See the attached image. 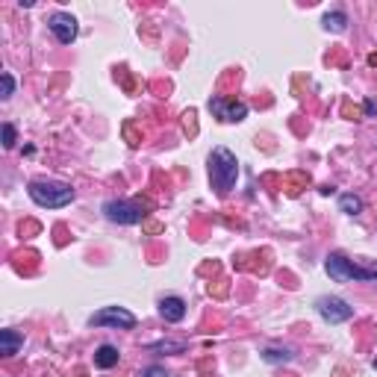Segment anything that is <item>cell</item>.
I'll use <instances>...</instances> for the list:
<instances>
[{
  "label": "cell",
  "mask_w": 377,
  "mask_h": 377,
  "mask_svg": "<svg viewBox=\"0 0 377 377\" xmlns=\"http://www.w3.org/2000/svg\"><path fill=\"white\" fill-rule=\"evenodd\" d=\"M145 209H151L148 201L136 197V201H106L104 204V215L109 218L112 224H138L145 218Z\"/></svg>",
  "instance_id": "cell-4"
},
{
  "label": "cell",
  "mask_w": 377,
  "mask_h": 377,
  "mask_svg": "<svg viewBox=\"0 0 377 377\" xmlns=\"http://www.w3.org/2000/svg\"><path fill=\"white\" fill-rule=\"evenodd\" d=\"M27 195L35 207H45V209H62L74 201V189L68 183H59V180H45V177H38V180H30L27 186Z\"/></svg>",
  "instance_id": "cell-1"
},
{
  "label": "cell",
  "mask_w": 377,
  "mask_h": 377,
  "mask_svg": "<svg viewBox=\"0 0 377 377\" xmlns=\"http://www.w3.org/2000/svg\"><path fill=\"white\" fill-rule=\"evenodd\" d=\"M118 360H121V351H118L115 345H101L94 351V366L97 368H112V366H118Z\"/></svg>",
  "instance_id": "cell-11"
},
{
  "label": "cell",
  "mask_w": 377,
  "mask_h": 377,
  "mask_svg": "<svg viewBox=\"0 0 377 377\" xmlns=\"http://www.w3.org/2000/svg\"><path fill=\"white\" fill-rule=\"evenodd\" d=\"M48 27H50V33L56 35V42L59 45H71L74 38H77V18L71 15V12H53L50 15V21H48Z\"/></svg>",
  "instance_id": "cell-8"
},
{
  "label": "cell",
  "mask_w": 377,
  "mask_h": 377,
  "mask_svg": "<svg viewBox=\"0 0 377 377\" xmlns=\"http://www.w3.org/2000/svg\"><path fill=\"white\" fill-rule=\"evenodd\" d=\"M339 209L345 215H360L363 212V197H356V195H339Z\"/></svg>",
  "instance_id": "cell-13"
},
{
  "label": "cell",
  "mask_w": 377,
  "mask_h": 377,
  "mask_svg": "<svg viewBox=\"0 0 377 377\" xmlns=\"http://www.w3.org/2000/svg\"><path fill=\"white\" fill-rule=\"evenodd\" d=\"M322 24H324L327 33H345V27H348V15H345L342 9L327 12V15L322 18Z\"/></svg>",
  "instance_id": "cell-12"
},
{
  "label": "cell",
  "mask_w": 377,
  "mask_h": 377,
  "mask_svg": "<svg viewBox=\"0 0 377 377\" xmlns=\"http://www.w3.org/2000/svg\"><path fill=\"white\" fill-rule=\"evenodd\" d=\"M4 148H6V151L15 148V127H12V124H4Z\"/></svg>",
  "instance_id": "cell-17"
},
{
  "label": "cell",
  "mask_w": 377,
  "mask_h": 377,
  "mask_svg": "<svg viewBox=\"0 0 377 377\" xmlns=\"http://www.w3.org/2000/svg\"><path fill=\"white\" fill-rule=\"evenodd\" d=\"M209 112L224 124H239L248 118V104L227 101V97H209Z\"/></svg>",
  "instance_id": "cell-7"
},
{
  "label": "cell",
  "mask_w": 377,
  "mask_h": 377,
  "mask_svg": "<svg viewBox=\"0 0 377 377\" xmlns=\"http://www.w3.org/2000/svg\"><path fill=\"white\" fill-rule=\"evenodd\" d=\"M263 360H266V363H292L295 354H292L289 348H266V351H263Z\"/></svg>",
  "instance_id": "cell-14"
},
{
  "label": "cell",
  "mask_w": 377,
  "mask_h": 377,
  "mask_svg": "<svg viewBox=\"0 0 377 377\" xmlns=\"http://www.w3.org/2000/svg\"><path fill=\"white\" fill-rule=\"evenodd\" d=\"M92 327H115V330H133L136 327V315L124 307H104L97 310L92 319H89Z\"/></svg>",
  "instance_id": "cell-5"
},
{
  "label": "cell",
  "mask_w": 377,
  "mask_h": 377,
  "mask_svg": "<svg viewBox=\"0 0 377 377\" xmlns=\"http://www.w3.org/2000/svg\"><path fill=\"white\" fill-rule=\"evenodd\" d=\"M142 377H165V371H163L160 366H153V368H145Z\"/></svg>",
  "instance_id": "cell-18"
},
{
  "label": "cell",
  "mask_w": 377,
  "mask_h": 377,
  "mask_svg": "<svg viewBox=\"0 0 377 377\" xmlns=\"http://www.w3.org/2000/svg\"><path fill=\"white\" fill-rule=\"evenodd\" d=\"M239 180V160L227 148H215L209 153V183L218 195H227Z\"/></svg>",
  "instance_id": "cell-2"
},
{
  "label": "cell",
  "mask_w": 377,
  "mask_h": 377,
  "mask_svg": "<svg viewBox=\"0 0 377 377\" xmlns=\"http://www.w3.org/2000/svg\"><path fill=\"white\" fill-rule=\"evenodd\" d=\"M148 351H160V354H183L186 351V342L183 339H163V342H153L148 345Z\"/></svg>",
  "instance_id": "cell-15"
},
{
  "label": "cell",
  "mask_w": 377,
  "mask_h": 377,
  "mask_svg": "<svg viewBox=\"0 0 377 377\" xmlns=\"http://www.w3.org/2000/svg\"><path fill=\"white\" fill-rule=\"evenodd\" d=\"M0 86H4V89H0V97H4V101H9L12 92H15V77L12 74H4V77H0Z\"/></svg>",
  "instance_id": "cell-16"
},
{
  "label": "cell",
  "mask_w": 377,
  "mask_h": 377,
  "mask_svg": "<svg viewBox=\"0 0 377 377\" xmlns=\"http://www.w3.org/2000/svg\"><path fill=\"white\" fill-rule=\"evenodd\" d=\"M160 315L168 324H180L186 319V301H183V297H177V295L163 297V301H160Z\"/></svg>",
  "instance_id": "cell-9"
},
{
  "label": "cell",
  "mask_w": 377,
  "mask_h": 377,
  "mask_svg": "<svg viewBox=\"0 0 377 377\" xmlns=\"http://www.w3.org/2000/svg\"><path fill=\"white\" fill-rule=\"evenodd\" d=\"M315 312H319L327 324H342V322L354 319V307L336 295H322L319 301H315Z\"/></svg>",
  "instance_id": "cell-6"
},
{
  "label": "cell",
  "mask_w": 377,
  "mask_h": 377,
  "mask_svg": "<svg viewBox=\"0 0 377 377\" xmlns=\"http://www.w3.org/2000/svg\"><path fill=\"white\" fill-rule=\"evenodd\" d=\"M374 368H377V360H374Z\"/></svg>",
  "instance_id": "cell-19"
},
{
  "label": "cell",
  "mask_w": 377,
  "mask_h": 377,
  "mask_svg": "<svg viewBox=\"0 0 377 377\" xmlns=\"http://www.w3.org/2000/svg\"><path fill=\"white\" fill-rule=\"evenodd\" d=\"M24 348V336L18 333V330H0V354L4 356H15L18 351Z\"/></svg>",
  "instance_id": "cell-10"
},
{
  "label": "cell",
  "mask_w": 377,
  "mask_h": 377,
  "mask_svg": "<svg viewBox=\"0 0 377 377\" xmlns=\"http://www.w3.org/2000/svg\"><path fill=\"white\" fill-rule=\"evenodd\" d=\"M324 268L327 274L333 277L336 283H354V280H360V283H374L377 286V263L374 266H356L354 260H348L345 253H330L327 260H324Z\"/></svg>",
  "instance_id": "cell-3"
}]
</instances>
